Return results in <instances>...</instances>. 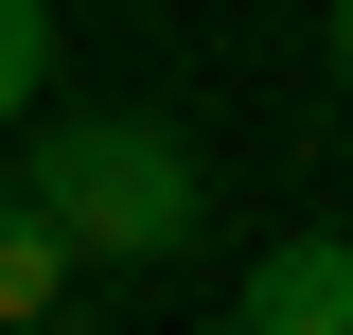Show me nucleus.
I'll list each match as a JSON object with an SVG mask.
<instances>
[{
  "mask_svg": "<svg viewBox=\"0 0 353 335\" xmlns=\"http://www.w3.org/2000/svg\"><path fill=\"white\" fill-rule=\"evenodd\" d=\"M18 194L71 230V265H176L194 230H212V159L176 124H141V106H71V124H36V176Z\"/></svg>",
  "mask_w": 353,
  "mask_h": 335,
  "instance_id": "f257e3e1",
  "label": "nucleus"
},
{
  "mask_svg": "<svg viewBox=\"0 0 353 335\" xmlns=\"http://www.w3.org/2000/svg\"><path fill=\"white\" fill-rule=\"evenodd\" d=\"M212 335H353V230H301V247H265L248 300H230Z\"/></svg>",
  "mask_w": 353,
  "mask_h": 335,
  "instance_id": "f03ea898",
  "label": "nucleus"
},
{
  "mask_svg": "<svg viewBox=\"0 0 353 335\" xmlns=\"http://www.w3.org/2000/svg\"><path fill=\"white\" fill-rule=\"evenodd\" d=\"M53 36H71L53 0H0V124H36V88H53Z\"/></svg>",
  "mask_w": 353,
  "mask_h": 335,
  "instance_id": "20e7f679",
  "label": "nucleus"
},
{
  "mask_svg": "<svg viewBox=\"0 0 353 335\" xmlns=\"http://www.w3.org/2000/svg\"><path fill=\"white\" fill-rule=\"evenodd\" d=\"M71 283H88V265H71V230H53L36 194H0V335H36Z\"/></svg>",
  "mask_w": 353,
  "mask_h": 335,
  "instance_id": "7ed1b4c3",
  "label": "nucleus"
},
{
  "mask_svg": "<svg viewBox=\"0 0 353 335\" xmlns=\"http://www.w3.org/2000/svg\"><path fill=\"white\" fill-rule=\"evenodd\" d=\"M318 71H336V88H353V0H336V18H318Z\"/></svg>",
  "mask_w": 353,
  "mask_h": 335,
  "instance_id": "39448f33",
  "label": "nucleus"
}]
</instances>
